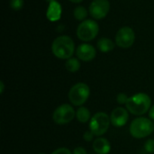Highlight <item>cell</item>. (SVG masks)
I'll use <instances>...</instances> for the list:
<instances>
[{
    "instance_id": "obj_28",
    "label": "cell",
    "mask_w": 154,
    "mask_h": 154,
    "mask_svg": "<svg viewBox=\"0 0 154 154\" xmlns=\"http://www.w3.org/2000/svg\"><path fill=\"white\" fill-rule=\"evenodd\" d=\"M51 1H52V0H50V2H51Z\"/></svg>"
},
{
    "instance_id": "obj_21",
    "label": "cell",
    "mask_w": 154,
    "mask_h": 154,
    "mask_svg": "<svg viewBox=\"0 0 154 154\" xmlns=\"http://www.w3.org/2000/svg\"><path fill=\"white\" fill-rule=\"evenodd\" d=\"M95 134L89 130V131H86L83 134V139L86 141V142H91L94 138Z\"/></svg>"
},
{
    "instance_id": "obj_20",
    "label": "cell",
    "mask_w": 154,
    "mask_h": 154,
    "mask_svg": "<svg viewBox=\"0 0 154 154\" xmlns=\"http://www.w3.org/2000/svg\"><path fill=\"white\" fill-rule=\"evenodd\" d=\"M129 97L125 93H119L116 97V102L119 105H126Z\"/></svg>"
},
{
    "instance_id": "obj_2",
    "label": "cell",
    "mask_w": 154,
    "mask_h": 154,
    "mask_svg": "<svg viewBox=\"0 0 154 154\" xmlns=\"http://www.w3.org/2000/svg\"><path fill=\"white\" fill-rule=\"evenodd\" d=\"M125 106L130 114L143 116L150 111L152 107V99L146 93H137L128 98Z\"/></svg>"
},
{
    "instance_id": "obj_9",
    "label": "cell",
    "mask_w": 154,
    "mask_h": 154,
    "mask_svg": "<svg viewBox=\"0 0 154 154\" xmlns=\"http://www.w3.org/2000/svg\"><path fill=\"white\" fill-rule=\"evenodd\" d=\"M110 10V3L108 0H94L91 2L88 12L90 15L96 20L105 18Z\"/></svg>"
},
{
    "instance_id": "obj_25",
    "label": "cell",
    "mask_w": 154,
    "mask_h": 154,
    "mask_svg": "<svg viewBox=\"0 0 154 154\" xmlns=\"http://www.w3.org/2000/svg\"><path fill=\"white\" fill-rule=\"evenodd\" d=\"M0 93L1 94H3V92H4V90H5V85H4V82L3 81H0Z\"/></svg>"
},
{
    "instance_id": "obj_23",
    "label": "cell",
    "mask_w": 154,
    "mask_h": 154,
    "mask_svg": "<svg viewBox=\"0 0 154 154\" xmlns=\"http://www.w3.org/2000/svg\"><path fill=\"white\" fill-rule=\"evenodd\" d=\"M72 154H88L87 153V151L83 148V147H76L74 150H73V152Z\"/></svg>"
},
{
    "instance_id": "obj_1",
    "label": "cell",
    "mask_w": 154,
    "mask_h": 154,
    "mask_svg": "<svg viewBox=\"0 0 154 154\" xmlns=\"http://www.w3.org/2000/svg\"><path fill=\"white\" fill-rule=\"evenodd\" d=\"M75 51V43L68 35L58 36L51 44V51L55 57L60 60H69Z\"/></svg>"
},
{
    "instance_id": "obj_3",
    "label": "cell",
    "mask_w": 154,
    "mask_h": 154,
    "mask_svg": "<svg viewBox=\"0 0 154 154\" xmlns=\"http://www.w3.org/2000/svg\"><path fill=\"white\" fill-rule=\"evenodd\" d=\"M129 131L133 137L143 139L152 134L154 131V124L151 119L141 116L135 118L131 123Z\"/></svg>"
},
{
    "instance_id": "obj_4",
    "label": "cell",
    "mask_w": 154,
    "mask_h": 154,
    "mask_svg": "<svg viewBox=\"0 0 154 154\" xmlns=\"http://www.w3.org/2000/svg\"><path fill=\"white\" fill-rule=\"evenodd\" d=\"M90 95L89 87L83 82H79L71 87L69 91V102L76 106H81L88 99Z\"/></svg>"
},
{
    "instance_id": "obj_7",
    "label": "cell",
    "mask_w": 154,
    "mask_h": 154,
    "mask_svg": "<svg viewBox=\"0 0 154 154\" xmlns=\"http://www.w3.org/2000/svg\"><path fill=\"white\" fill-rule=\"evenodd\" d=\"M76 117V111L69 104L59 106L53 112L52 119L57 125H66L70 123Z\"/></svg>"
},
{
    "instance_id": "obj_15",
    "label": "cell",
    "mask_w": 154,
    "mask_h": 154,
    "mask_svg": "<svg viewBox=\"0 0 154 154\" xmlns=\"http://www.w3.org/2000/svg\"><path fill=\"white\" fill-rule=\"evenodd\" d=\"M76 118L79 123L85 124L91 119L90 111L88 110V108H87L85 106H80L76 111Z\"/></svg>"
},
{
    "instance_id": "obj_19",
    "label": "cell",
    "mask_w": 154,
    "mask_h": 154,
    "mask_svg": "<svg viewBox=\"0 0 154 154\" xmlns=\"http://www.w3.org/2000/svg\"><path fill=\"white\" fill-rule=\"evenodd\" d=\"M144 150L149 153H154V140L149 139L145 142Z\"/></svg>"
},
{
    "instance_id": "obj_8",
    "label": "cell",
    "mask_w": 154,
    "mask_h": 154,
    "mask_svg": "<svg viewBox=\"0 0 154 154\" xmlns=\"http://www.w3.org/2000/svg\"><path fill=\"white\" fill-rule=\"evenodd\" d=\"M135 41L134 31L129 26H124L118 30L116 35V44L123 49H128L133 46Z\"/></svg>"
},
{
    "instance_id": "obj_27",
    "label": "cell",
    "mask_w": 154,
    "mask_h": 154,
    "mask_svg": "<svg viewBox=\"0 0 154 154\" xmlns=\"http://www.w3.org/2000/svg\"><path fill=\"white\" fill-rule=\"evenodd\" d=\"M39 154H46V153H44V152H40Z\"/></svg>"
},
{
    "instance_id": "obj_5",
    "label": "cell",
    "mask_w": 154,
    "mask_h": 154,
    "mask_svg": "<svg viewBox=\"0 0 154 154\" xmlns=\"http://www.w3.org/2000/svg\"><path fill=\"white\" fill-rule=\"evenodd\" d=\"M110 116L105 112H98L95 114L89 123V130L95 134V136H102L105 134L110 126Z\"/></svg>"
},
{
    "instance_id": "obj_13",
    "label": "cell",
    "mask_w": 154,
    "mask_h": 154,
    "mask_svg": "<svg viewBox=\"0 0 154 154\" xmlns=\"http://www.w3.org/2000/svg\"><path fill=\"white\" fill-rule=\"evenodd\" d=\"M93 149L97 154H108L111 151V144L107 139L99 136L94 140Z\"/></svg>"
},
{
    "instance_id": "obj_22",
    "label": "cell",
    "mask_w": 154,
    "mask_h": 154,
    "mask_svg": "<svg viewBox=\"0 0 154 154\" xmlns=\"http://www.w3.org/2000/svg\"><path fill=\"white\" fill-rule=\"evenodd\" d=\"M51 154H72L71 152L68 149V148H65V147H61V148H59L55 151H53Z\"/></svg>"
},
{
    "instance_id": "obj_12",
    "label": "cell",
    "mask_w": 154,
    "mask_h": 154,
    "mask_svg": "<svg viewBox=\"0 0 154 154\" xmlns=\"http://www.w3.org/2000/svg\"><path fill=\"white\" fill-rule=\"evenodd\" d=\"M61 14H62V8L60 4L56 0L51 1L49 3V6L46 12L47 19L51 22H57L60 19Z\"/></svg>"
},
{
    "instance_id": "obj_26",
    "label": "cell",
    "mask_w": 154,
    "mask_h": 154,
    "mask_svg": "<svg viewBox=\"0 0 154 154\" xmlns=\"http://www.w3.org/2000/svg\"><path fill=\"white\" fill-rule=\"evenodd\" d=\"M70 2H72V3H75V4H79V3H80V2H82L83 0H69Z\"/></svg>"
},
{
    "instance_id": "obj_11",
    "label": "cell",
    "mask_w": 154,
    "mask_h": 154,
    "mask_svg": "<svg viewBox=\"0 0 154 154\" xmlns=\"http://www.w3.org/2000/svg\"><path fill=\"white\" fill-rule=\"evenodd\" d=\"M76 54L78 59L82 61H91L95 59L97 51L93 45L88 43H82L77 48Z\"/></svg>"
},
{
    "instance_id": "obj_17",
    "label": "cell",
    "mask_w": 154,
    "mask_h": 154,
    "mask_svg": "<svg viewBox=\"0 0 154 154\" xmlns=\"http://www.w3.org/2000/svg\"><path fill=\"white\" fill-rule=\"evenodd\" d=\"M73 15H74V17H75L77 20L83 22V21L86 20V18H87V16H88V11H87V9H86L84 6L79 5V6H77V7L74 9V11H73Z\"/></svg>"
},
{
    "instance_id": "obj_6",
    "label": "cell",
    "mask_w": 154,
    "mask_h": 154,
    "mask_svg": "<svg viewBox=\"0 0 154 154\" xmlns=\"http://www.w3.org/2000/svg\"><path fill=\"white\" fill-rule=\"evenodd\" d=\"M99 32L98 23L91 19L81 22L77 28V36L82 42H90L94 40Z\"/></svg>"
},
{
    "instance_id": "obj_24",
    "label": "cell",
    "mask_w": 154,
    "mask_h": 154,
    "mask_svg": "<svg viewBox=\"0 0 154 154\" xmlns=\"http://www.w3.org/2000/svg\"><path fill=\"white\" fill-rule=\"evenodd\" d=\"M149 116H150L151 120L154 121V105L152 106V107H151V109L149 111Z\"/></svg>"
},
{
    "instance_id": "obj_10",
    "label": "cell",
    "mask_w": 154,
    "mask_h": 154,
    "mask_svg": "<svg viewBox=\"0 0 154 154\" xmlns=\"http://www.w3.org/2000/svg\"><path fill=\"white\" fill-rule=\"evenodd\" d=\"M128 119H129V111L126 108L121 106L115 108L110 115L111 124L115 127L125 126L127 124Z\"/></svg>"
},
{
    "instance_id": "obj_14",
    "label": "cell",
    "mask_w": 154,
    "mask_h": 154,
    "mask_svg": "<svg viewBox=\"0 0 154 154\" xmlns=\"http://www.w3.org/2000/svg\"><path fill=\"white\" fill-rule=\"evenodd\" d=\"M97 48L101 52H109L114 50L115 48V42L109 39L103 37L98 40L97 42Z\"/></svg>"
},
{
    "instance_id": "obj_16",
    "label": "cell",
    "mask_w": 154,
    "mask_h": 154,
    "mask_svg": "<svg viewBox=\"0 0 154 154\" xmlns=\"http://www.w3.org/2000/svg\"><path fill=\"white\" fill-rule=\"evenodd\" d=\"M65 68L69 72H77L80 69V62L78 58H69L66 60Z\"/></svg>"
},
{
    "instance_id": "obj_18",
    "label": "cell",
    "mask_w": 154,
    "mask_h": 154,
    "mask_svg": "<svg viewBox=\"0 0 154 154\" xmlns=\"http://www.w3.org/2000/svg\"><path fill=\"white\" fill-rule=\"evenodd\" d=\"M9 5L13 10L18 11L23 7V0H10Z\"/></svg>"
}]
</instances>
